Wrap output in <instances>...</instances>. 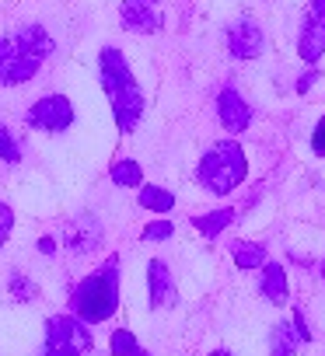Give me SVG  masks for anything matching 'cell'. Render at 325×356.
<instances>
[{"label": "cell", "mask_w": 325, "mask_h": 356, "mask_svg": "<svg viewBox=\"0 0 325 356\" xmlns=\"http://www.w3.org/2000/svg\"><path fill=\"white\" fill-rule=\"evenodd\" d=\"M91 353V332L84 318L70 314H53L46 321V346L42 356H88Z\"/></svg>", "instance_id": "obj_5"}, {"label": "cell", "mask_w": 325, "mask_h": 356, "mask_svg": "<svg viewBox=\"0 0 325 356\" xmlns=\"http://www.w3.org/2000/svg\"><path fill=\"white\" fill-rule=\"evenodd\" d=\"M147 286H150V307H172L179 300V286L172 280V269L161 259H154L147 266Z\"/></svg>", "instance_id": "obj_12"}, {"label": "cell", "mask_w": 325, "mask_h": 356, "mask_svg": "<svg viewBox=\"0 0 325 356\" xmlns=\"http://www.w3.org/2000/svg\"><path fill=\"white\" fill-rule=\"evenodd\" d=\"M245 171H248V161H245L241 143L238 140H221L203 154V161L196 168V178H200V186L207 193L228 196L245 182Z\"/></svg>", "instance_id": "obj_4"}, {"label": "cell", "mask_w": 325, "mask_h": 356, "mask_svg": "<svg viewBox=\"0 0 325 356\" xmlns=\"http://www.w3.org/2000/svg\"><path fill=\"white\" fill-rule=\"evenodd\" d=\"M297 53L304 63H318L325 53V0H311L297 35Z\"/></svg>", "instance_id": "obj_8"}, {"label": "cell", "mask_w": 325, "mask_h": 356, "mask_svg": "<svg viewBox=\"0 0 325 356\" xmlns=\"http://www.w3.org/2000/svg\"><path fill=\"white\" fill-rule=\"evenodd\" d=\"M8 290H11V297H15V300H25V304L39 297V286H35L29 276H22V273H15V276L8 280Z\"/></svg>", "instance_id": "obj_20"}, {"label": "cell", "mask_w": 325, "mask_h": 356, "mask_svg": "<svg viewBox=\"0 0 325 356\" xmlns=\"http://www.w3.org/2000/svg\"><path fill=\"white\" fill-rule=\"evenodd\" d=\"M217 115H221V122H224L228 133H245L248 122H252V108H248V102L235 88H224L217 95Z\"/></svg>", "instance_id": "obj_11"}, {"label": "cell", "mask_w": 325, "mask_h": 356, "mask_svg": "<svg viewBox=\"0 0 325 356\" xmlns=\"http://www.w3.org/2000/svg\"><path fill=\"white\" fill-rule=\"evenodd\" d=\"M322 273H325V269H322Z\"/></svg>", "instance_id": "obj_29"}, {"label": "cell", "mask_w": 325, "mask_h": 356, "mask_svg": "<svg viewBox=\"0 0 325 356\" xmlns=\"http://www.w3.org/2000/svg\"><path fill=\"white\" fill-rule=\"evenodd\" d=\"M39 252H42V255H53V252H56V241H53V238H39Z\"/></svg>", "instance_id": "obj_27"}, {"label": "cell", "mask_w": 325, "mask_h": 356, "mask_svg": "<svg viewBox=\"0 0 325 356\" xmlns=\"http://www.w3.org/2000/svg\"><path fill=\"white\" fill-rule=\"evenodd\" d=\"M224 42H228L231 56H238V60H255V56L262 53V46H266L262 29H259L252 18H238V22H231L228 32H224Z\"/></svg>", "instance_id": "obj_9"}, {"label": "cell", "mask_w": 325, "mask_h": 356, "mask_svg": "<svg viewBox=\"0 0 325 356\" xmlns=\"http://www.w3.org/2000/svg\"><path fill=\"white\" fill-rule=\"evenodd\" d=\"M259 290H262V297H266L269 304H287L290 290H287V273H283V266L266 262V266H262V283H259Z\"/></svg>", "instance_id": "obj_13"}, {"label": "cell", "mask_w": 325, "mask_h": 356, "mask_svg": "<svg viewBox=\"0 0 325 356\" xmlns=\"http://www.w3.org/2000/svg\"><path fill=\"white\" fill-rule=\"evenodd\" d=\"M109 349H112V356H147L129 328H116L112 339H109Z\"/></svg>", "instance_id": "obj_19"}, {"label": "cell", "mask_w": 325, "mask_h": 356, "mask_svg": "<svg viewBox=\"0 0 325 356\" xmlns=\"http://www.w3.org/2000/svg\"><path fill=\"white\" fill-rule=\"evenodd\" d=\"M297 346H301V335H297L294 321H280L269 339V356H294Z\"/></svg>", "instance_id": "obj_14"}, {"label": "cell", "mask_w": 325, "mask_h": 356, "mask_svg": "<svg viewBox=\"0 0 325 356\" xmlns=\"http://www.w3.org/2000/svg\"><path fill=\"white\" fill-rule=\"evenodd\" d=\"M315 81H318V70H308V74H304V77H301V81H297V91H301V95H304V91H308V88H311V84H315Z\"/></svg>", "instance_id": "obj_26"}, {"label": "cell", "mask_w": 325, "mask_h": 356, "mask_svg": "<svg viewBox=\"0 0 325 356\" xmlns=\"http://www.w3.org/2000/svg\"><path fill=\"white\" fill-rule=\"evenodd\" d=\"M140 207L143 210H154V213H168L175 207V196L161 186H140Z\"/></svg>", "instance_id": "obj_17"}, {"label": "cell", "mask_w": 325, "mask_h": 356, "mask_svg": "<svg viewBox=\"0 0 325 356\" xmlns=\"http://www.w3.org/2000/svg\"><path fill=\"white\" fill-rule=\"evenodd\" d=\"M210 356H231V353H228V349H217V353H210Z\"/></svg>", "instance_id": "obj_28"}, {"label": "cell", "mask_w": 325, "mask_h": 356, "mask_svg": "<svg viewBox=\"0 0 325 356\" xmlns=\"http://www.w3.org/2000/svg\"><path fill=\"white\" fill-rule=\"evenodd\" d=\"M25 122L32 129H42V133H67L74 126V105L67 95H46L29 108Z\"/></svg>", "instance_id": "obj_6"}, {"label": "cell", "mask_w": 325, "mask_h": 356, "mask_svg": "<svg viewBox=\"0 0 325 356\" xmlns=\"http://www.w3.org/2000/svg\"><path fill=\"white\" fill-rule=\"evenodd\" d=\"M119 25L133 35H154L165 25V11L157 0H122L119 4Z\"/></svg>", "instance_id": "obj_7"}, {"label": "cell", "mask_w": 325, "mask_h": 356, "mask_svg": "<svg viewBox=\"0 0 325 356\" xmlns=\"http://www.w3.org/2000/svg\"><path fill=\"white\" fill-rule=\"evenodd\" d=\"M98 77H102V88H105V95L112 102L116 126L122 133H133L140 126V115H143V91H140L126 56L116 46H105L98 53Z\"/></svg>", "instance_id": "obj_2"}, {"label": "cell", "mask_w": 325, "mask_h": 356, "mask_svg": "<svg viewBox=\"0 0 325 356\" xmlns=\"http://www.w3.org/2000/svg\"><path fill=\"white\" fill-rule=\"evenodd\" d=\"M0 161H8V164H18V161H22V147H18V140L11 136L8 126H0Z\"/></svg>", "instance_id": "obj_21"}, {"label": "cell", "mask_w": 325, "mask_h": 356, "mask_svg": "<svg viewBox=\"0 0 325 356\" xmlns=\"http://www.w3.org/2000/svg\"><path fill=\"white\" fill-rule=\"evenodd\" d=\"M102 224H98V217H91V213H77L70 224H67V248L74 252V255H88V252H95L98 245H102Z\"/></svg>", "instance_id": "obj_10"}, {"label": "cell", "mask_w": 325, "mask_h": 356, "mask_svg": "<svg viewBox=\"0 0 325 356\" xmlns=\"http://www.w3.org/2000/svg\"><path fill=\"white\" fill-rule=\"evenodd\" d=\"M172 234H175V227L168 220H154V224L143 227V241H168Z\"/></svg>", "instance_id": "obj_22"}, {"label": "cell", "mask_w": 325, "mask_h": 356, "mask_svg": "<svg viewBox=\"0 0 325 356\" xmlns=\"http://www.w3.org/2000/svg\"><path fill=\"white\" fill-rule=\"evenodd\" d=\"M294 328H297L301 342H311V332H308V325H304V314H301V311H294Z\"/></svg>", "instance_id": "obj_25"}, {"label": "cell", "mask_w": 325, "mask_h": 356, "mask_svg": "<svg viewBox=\"0 0 325 356\" xmlns=\"http://www.w3.org/2000/svg\"><path fill=\"white\" fill-rule=\"evenodd\" d=\"M311 150H315L318 157H325V115L318 119V126H315V133H311Z\"/></svg>", "instance_id": "obj_24"}, {"label": "cell", "mask_w": 325, "mask_h": 356, "mask_svg": "<svg viewBox=\"0 0 325 356\" xmlns=\"http://www.w3.org/2000/svg\"><path fill=\"white\" fill-rule=\"evenodd\" d=\"M231 259L238 262V269H262L266 266V248L255 245V241H235Z\"/></svg>", "instance_id": "obj_15"}, {"label": "cell", "mask_w": 325, "mask_h": 356, "mask_svg": "<svg viewBox=\"0 0 325 356\" xmlns=\"http://www.w3.org/2000/svg\"><path fill=\"white\" fill-rule=\"evenodd\" d=\"M231 220H235V210H214V213L193 217V227H196L203 238H217V234H221Z\"/></svg>", "instance_id": "obj_18"}, {"label": "cell", "mask_w": 325, "mask_h": 356, "mask_svg": "<svg viewBox=\"0 0 325 356\" xmlns=\"http://www.w3.org/2000/svg\"><path fill=\"white\" fill-rule=\"evenodd\" d=\"M53 53V35L42 25H25L0 39V88L29 84Z\"/></svg>", "instance_id": "obj_1"}, {"label": "cell", "mask_w": 325, "mask_h": 356, "mask_svg": "<svg viewBox=\"0 0 325 356\" xmlns=\"http://www.w3.org/2000/svg\"><path fill=\"white\" fill-rule=\"evenodd\" d=\"M11 231H15V210L0 200V248L8 245V238H11Z\"/></svg>", "instance_id": "obj_23"}, {"label": "cell", "mask_w": 325, "mask_h": 356, "mask_svg": "<svg viewBox=\"0 0 325 356\" xmlns=\"http://www.w3.org/2000/svg\"><path fill=\"white\" fill-rule=\"evenodd\" d=\"M119 307V255H109L105 266L91 276H84L77 286H74V297H70V311L91 325L98 321H109Z\"/></svg>", "instance_id": "obj_3"}, {"label": "cell", "mask_w": 325, "mask_h": 356, "mask_svg": "<svg viewBox=\"0 0 325 356\" xmlns=\"http://www.w3.org/2000/svg\"><path fill=\"white\" fill-rule=\"evenodd\" d=\"M109 175H112V182H116L119 189H133V186H143V171H140V164H136L133 157H122V161H116Z\"/></svg>", "instance_id": "obj_16"}]
</instances>
